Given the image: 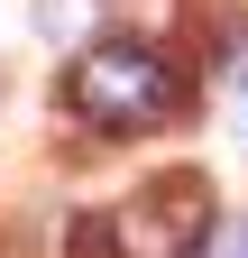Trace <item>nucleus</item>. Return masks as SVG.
<instances>
[{
    "label": "nucleus",
    "instance_id": "nucleus-4",
    "mask_svg": "<svg viewBox=\"0 0 248 258\" xmlns=\"http://www.w3.org/2000/svg\"><path fill=\"white\" fill-rule=\"evenodd\" d=\"M74 258H119V231H110V212H92L83 231H74Z\"/></svg>",
    "mask_w": 248,
    "mask_h": 258
},
{
    "label": "nucleus",
    "instance_id": "nucleus-2",
    "mask_svg": "<svg viewBox=\"0 0 248 258\" xmlns=\"http://www.w3.org/2000/svg\"><path fill=\"white\" fill-rule=\"evenodd\" d=\"M110 231H119V258H193V240L211 231V194L193 175H166L129 212H110Z\"/></svg>",
    "mask_w": 248,
    "mask_h": 258
},
{
    "label": "nucleus",
    "instance_id": "nucleus-1",
    "mask_svg": "<svg viewBox=\"0 0 248 258\" xmlns=\"http://www.w3.org/2000/svg\"><path fill=\"white\" fill-rule=\"evenodd\" d=\"M65 102L83 129H157V120H175L184 83L157 46H92V55H74Z\"/></svg>",
    "mask_w": 248,
    "mask_h": 258
},
{
    "label": "nucleus",
    "instance_id": "nucleus-5",
    "mask_svg": "<svg viewBox=\"0 0 248 258\" xmlns=\"http://www.w3.org/2000/svg\"><path fill=\"white\" fill-rule=\"evenodd\" d=\"M230 74H239V83H248V37H230Z\"/></svg>",
    "mask_w": 248,
    "mask_h": 258
},
{
    "label": "nucleus",
    "instance_id": "nucleus-3",
    "mask_svg": "<svg viewBox=\"0 0 248 258\" xmlns=\"http://www.w3.org/2000/svg\"><path fill=\"white\" fill-rule=\"evenodd\" d=\"M193 258H248V221L239 212H211V231L193 240Z\"/></svg>",
    "mask_w": 248,
    "mask_h": 258
}]
</instances>
